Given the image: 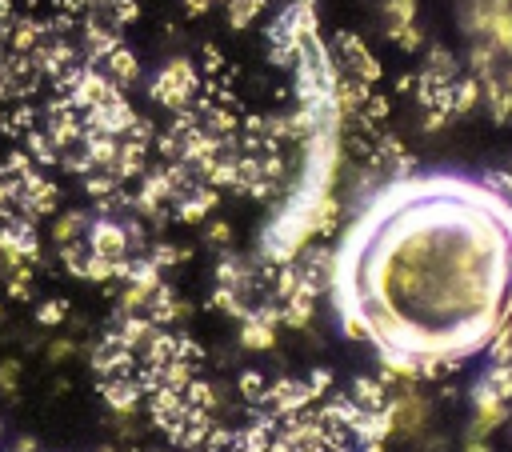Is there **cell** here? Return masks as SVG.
<instances>
[{
  "mask_svg": "<svg viewBox=\"0 0 512 452\" xmlns=\"http://www.w3.org/2000/svg\"><path fill=\"white\" fill-rule=\"evenodd\" d=\"M260 404H268V412H272L276 420H288V416H296V412H304V408L312 404V392H308L304 380L280 376L272 388H264V400H260Z\"/></svg>",
  "mask_w": 512,
  "mask_h": 452,
  "instance_id": "obj_4",
  "label": "cell"
},
{
  "mask_svg": "<svg viewBox=\"0 0 512 452\" xmlns=\"http://www.w3.org/2000/svg\"><path fill=\"white\" fill-rule=\"evenodd\" d=\"M184 404H188V408H200V412H212V408H216V388H212L208 380H196V376H192V384L184 388Z\"/></svg>",
  "mask_w": 512,
  "mask_h": 452,
  "instance_id": "obj_34",
  "label": "cell"
},
{
  "mask_svg": "<svg viewBox=\"0 0 512 452\" xmlns=\"http://www.w3.org/2000/svg\"><path fill=\"white\" fill-rule=\"evenodd\" d=\"M504 420H508L504 400H500V404H484V408H476V416H472V424H468V436H488V432H496Z\"/></svg>",
  "mask_w": 512,
  "mask_h": 452,
  "instance_id": "obj_26",
  "label": "cell"
},
{
  "mask_svg": "<svg viewBox=\"0 0 512 452\" xmlns=\"http://www.w3.org/2000/svg\"><path fill=\"white\" fill-rule=\"evenodd\" d=\"M504 84H508V92H512V68H508V72H504Z\"/></svg>",
  "mask_w": 512,
  "mask_h": 452,
  "instance_id": "obj_60",
  "label": "cell"
},
{
  "mask_svg": "<svg viewBox=\"0 0 512 452\" xmlns=\"http://www.w3.org/2000/svg\"><path fill=\"white\" fill-rule=\"evenodd\" d=\"M488 384L496 388V396H500V400H512V364H492Z\"/></svg>",
  "mask_w": 512,
  "mask_h": 452,
  "instance_id": "obj_46",
  "label": "cell"
},
{
  "mask_svg": "<svg viewBox=\"0 0 512 452\" xmlns=\"http://www.w3.org/2000/svg\"><path fill=\"white\" fill-rule=\"evenodd\" d=\"M176 356H180V360H192V364H200L204 348H200L192 336H176Z\"/></svg>",
  "mask_w": 512,
  "mask_h": 452,
  "instance_id": "obj_52",
  "label": "cell"
},
{
  "mask_svg": "<svg viewBox=\"0 0 512 452\" xmlns=\"http://www.w3.org/2000/svg\"><path fill=\"white\" fill-rule=\"evenodd\" d=\"M20 140H24V152L32 156V164H36V168H56V164H60V148L48 140V132H44V128H28Z\"/></svg>",
  "mask_w": 512,
  "mask_h": 452,
  "instance_id": "obj_17",
  "label": "cell"
},
{
  "mask_svg": "<svg viewBox=\"0 0 512 452\" xmlns=\"http://www.w3.org/2000/svg\"><path fill=\"white\" fill-rule=\"evenodd\" d=\"M84 244H88L96 256H108V260H120V256L132 252V248H128V232H124V224L112 220V216H96V220L88 224Z\"/></svg>",
  "mask_w": 512,
  "mask_h": 452,
  "instance_id": "obj_5",
  "label": "cell"
},
{
  "mask_svg": "<svg viewBox=\"0 0 512 452\" xmlns=\"http://www.w3.org/2000/svg\"><path fill=\"white\" fill-rule=\"evenodd\" d=\"M80 120H84V128H88V132L124 136V132H128V124L136 120V108L124 100V92H112V96H104L100 104H92L88 112H80Z\"/></svg>",
  "mask_w": 512,
  "mask_h": 452,
  "instance_id": "obj_2",
  "label": "cell"
},
{
  "mask_svg": "<svg viewBox=\"0 0 512 452\" xmlns=\"http://www.w3.org/2000/svg\"><path fill=\"white\" fill-rule=\"evenodd\" d=\"M240 344L252 348V352H264V348L276 344V328L264 324V320H256V316H244L240 320Z\"/></svg>",
  "mask_w": 512,
  "mask_h": 452,
  "instance_id": "obj_21",
  "label": "cell"
},
{
  "mask_svg": "<svg viewBox=\"0 0 512 452\" xmlns=\"http://www.w3.org/2000/svg\"><path fill=\"white\" fill-rule=\"evenodd\" d=\"M352 400H356L360 408H384V400H388V392H384V384H380V380H368V376H356V380H352Z\"/></svg>",
  "mask_w": 512,
  "mask_h": 452,
  "instance_id": "obj_29",
  "label": "cell"
},
{
  "mask_svg": "<svg viewBox=\"0 0 512 452\" xmlns=\"http://www.w3.org/2000/svg\"><path fill=\"white\" fill-rule=\"evenodd\" d=\"M232 444H236V432H232V428H220V424H212L200 448H208V452H228Z\"/></svg>",
  "mask_w": 512,
  "mask_h": 452,
  "instance_id": "obj_44",
  "label": "cell"
},
{
  "mask_svg": "<svg viewBox=\"0 0 512 452\" xmlns=\"http://www.w3.org/2000/svg\"><path fill=\"white\" fill-rule=\"evenodd\" d=\"M96 68H104V72H108V80H112V84H120V88H124V84H132V80L140 76V60H136V52H132L124 40H120V44H116V48H112Z\"/></svg>",
  "mask_w": 512,
  "mask_h": 452,
  "instance_id": "obj_12",
  "label": "cell"
},
{
  "mask_svg": "<svg viewBox=\"0 0 512 452\" xmlns=\"http://www.w3.org/2000/svg\"><path fill=\"white\" fill-rule=\"evenodd\" d=\"M376 352H380V364H384V372H392L396 380H404V384L420 380V356H416V352H408V348H396V344H376Z\"/></svg>",
  "mask_w": 512,
  "mask_h": 452,
  "instance_id": "obj_13",
  "label": "cell"
},
{
  "mask_svg": "<svg viewBox=\"0 0 512 452\" xmlns=\"http://www.w3.org/2000/svg\"><path fill=\"white\" fill-rule=\"evenodd\" d=\"M388 40L400 44L404 52H416V48L424 44V32H420L416 20H408V24H388Z\"/></svg>",
  "mask_w": 512,
  "mask_h": 452,
  "instance_id": "obj_35",
  "label": "cell"
},
{
  "mask_svg": "<svg viewBox=\"0 0 512 452\" xmlns=\"http://www.w3.org/2000/svg\"><path fill=\"white\" fill-rule=\"evenodd\" d=\"M92 372L96 376H132L136 372V352L124 348L112 332L92 348Z\"/></svg>",
  "mask_w": 512,
  "mask_h": 452,
  "instance_id": "obj_6",
  "label": "cell"
},
{
  "mask_svg": "<svg viewBox=\"0 0 512 452\" xmlns=\"http://www.w3.org/2000/svg\"><path fill=\"white\" fill-rule=\"evenodd\" d=\"M280 312H284V324L288 328H304L308 320H312V312H316V292H308L304 284L280 304Z\"/></svg>",
  "mask_w": 512,
  "mask_h": 452,
  "instance_id": "obj_20",
  "label": "cell"
},
{
  "mask_svg": "<svg viewBox=\"0 0 512 452\" xmlns=\"http://www.w3.org/2000/svg\"><path fill=\"white\" fill-rule=\"evenodd\" d=\"M72 352H76L72 340H52V344H48V364H64Z\"/></svg>",
  "mask_w": 512,
  "mask_h": 452,
  "instance_id": "obj_54",
  "label": "cell"
},
{
  "mask_svg": "<svg viewBox=\"0 0 512 452\" xmlns=\"http://www.w3.org/2000/svg\"><path fill=\"white\" fill-rule=\"evenodd\" d=\"M340 312V328L348 340H372V320H368V308L364 304H348V308H336Z\"/></svg>",
  "mask_w": 512,
  "mask_h": 452,
  "instance_id": "obj_23",
  "label": "cell"
},
{
  "mask_svg": "<svg viewBox=\"0 0 512 452\" xmlns=\"http://www.w3.org/2000/svg\"><path fill=\"white\" fill-rule=\"evenodd\" d=\"M148 160V144H136V140H124L120 136V152H116V164H112V176L116 180H132V176H144V164Z\"/></svg>",
  "mask_w": 512,
  "mask_h": 452,
  "instance_id": "obj_16",
  "label": "cell"
},
{
  "mask_svg": "<svg viewBox=\"0 0 512 452\" xmlns=\"http://www.w3.org/2000/svg\"><path fill=\"white\" fill-rule=\"evenodd\" d=\"M108 16H112V24H132L136 16H140V4L136 0H108Z\"/></svg>",
  "mask_w": 512,
  "mask_h": 452,
  "instance_id": "obj_48",
  "label": "cell"
},
{
  "mask_svg": "<svg viewBox=\"0 0 512 452\" xmlns=\"http://www.w3.org/2000/svg\"><path fill=\"white\" fill-rule=\"evenodd\" d=\"M172 452H176V448H172Z\"/></svg>",
  "mask_w": 512,
  "mask_h": 452,
  "instance_id": "obj_61",
  "label": "cell"
},
{
  "mask_svg": "<svg viewBox=\"0 0 512 452\" xmlns=\"http://www.w3.org/2000/svg\"><path fill=\"white\" fill-rule=\"evenodd\" d=\"M44 36H48V20H36V16H12V28H8V52H32Z\"/></svg>",
  "mask_w": 512,
  "mask_h": 452,
  "instance_id": "obj_14",
  "label": "cell"
},
{
  "mask_svg": "<svg viewBox=\"0 0 512 452\" xmlns=\"http://www.w3.org/2000/svg\"><path fill=\"white\" fill-rule=\"evenodd\" d=\"M100 396L116 416H132L144 392H140V384L132 376H100Z\"/></svg>",
  "mask_w": 512,
  "mask_h": 452,
  "instance_id": "obj_10",
  "label": "cell"
},
{
  "mask_svg": "<svg viewBox=\"0 0 512 452\" xmlns=\"http://www.w3.org/2000/svg\"><path fill=\"white\" fill-rule=\"evenodd\" d=\"M224 68H228L224 52H220L216 44H204V52H200V72H204V76H220Z\"/></svg>",
  "mask_w": 512,
  "mask_h": 452,
  "instance_id": "obj_47",
  "label": "cell"
},
{
  "mask_svg": "<svg viewBox=\"0 0 512 452\" xmlns=\"http://www.w3.org/2000/svg\"><path fill=\"white\" fill-rule=\"evenodd\" d=\"M216 200H220V192H216L212 184L196 180L180 200H172V212H176V220H180V224H200V220L216 208Z\"/></svg>",
  "mask_w": 512,
  "mask_h": 452,
  "instance_id": "obj_7",
  "label": "cell"
},
{
  "mask_svg": "<svg viewBox=\"0 0 512 452\" xmlns=\"http://www.w3.org/2000/svg\"><path fill=\"white\" fill-rule=\"evenodd\" d=\"M496 48H492V40H476L472 44V52H468V64H472V76L476 80H484V76H496Z\"/></svg>",
  "mask_w": 512,
  "mask_h": 452,
  "instance_id": "obj_28",
  "label": "cell"
},
{
  "mask_svg": "<svg viewBox=\"0 0 512 452\" xmlns=\"http://www.w3.org/2000/svg\"><path fill=\"white\" fill-rule=\"evenodd\" d=\"M84 216L80 212H64L60 220H56V228H52V240H56V248L60 244H68V240H80V232H84Z\"/></svg>",
  "mask_w": 512,
  "mask_h": 452,
  "instance_id": "obj_36",
  "label": "cell"
},
{
  "mask_svg": "<svg viewBox=\"0 0 512 452\" xmlns=\"http://www.w3.org/2000/svg\"><path fill=\"white\" fill-rule=\"evenodd\" d=\"M484 40H492L500 56H512V0H492V20Z\"/></svg>",
  "mask_w": 512,
  "mask_h": 452,
  "instance_id": "obj_15",
  "label": "cell"
},
{
  "mask_svg": "<svg viewBox=\"0 0 512 452\" xmlns=\"http://www.w3.org/2000/svg\"><path fill=\"white\" fill-rule=\"evenodd\" d=\"M124 140H136V144H152V140H156V128H152V120L136 116V120L128 124V132H124Z\"/></svg>",
  "mask_w": 512,
  "mask_h": 452,
  "instance_id": "obj_50",
  "label": "cell"
},
{
  "mask_svg": "<svg viewBox=\"0 0 512 452\" xmlns=\"http://www.w3.org/2000/svg\"><path fill=\"white\" fill-rule=\"evenodd\" d=\"M16 376H20V364L16 360H4L0 364V392H16Z\"/></svg>",
  "mask_w": 512,
  "mask_h": 452,
  "instance_id": "obj_55",
  "label": "cell"
},
{
  "mask_svg": "<svg viewBox=\"0 0 512 452\" xmlns=\"http://www.w3.org/2000/svg\"><path fill=\"white\" fill-rule=\"evenodd\" d=\"M56 200H60V188L40 172V168H32L24 180H20V200H16V212H24V216H32V220H40V216H48L52 208H56Z\"/></svg>",
  "mask_w": 512,
  "mask_h": 452,
  "instance_id": "obj_3",
  "label": "cell"
},
{
  "mask_svg": "<svg viewBox=\"0 0 512 452\" xmlns=\"http://www.w3.org/2000/svg\"><path fill=\"white\" fill-rule=\"evenodd\" d=\"M188 416V404H184V392H172V388H160L148 396V420L168 436L180 420Z\"/></svg>",
  "mask_w": 512,
  "mask_h": 452,
  "instance_id": "obj_8",
  "label": "cell"
},
{
  "mask_svg": "<svg viewBox=\"0 0 512 452\" xmlns=\"http://www.w3.org/2000/svg\"><path fill=\"white\" fill-rule=\"evenodd\" d=\"M8 296L12 300H32V264H20L16 272H8Z\"/></svg>",
  "mask_w": 512,
  "mask_h": 452,
  "instance_id": "obj_39",
  "label": "cell"
},
{
  "mask_svg": "<svg viewBox=\"0 0 512 452\" xmlns=\"http://www.w3.org/2000/svg\"><path fill=\"white\" fill-rule=\"evenodd\" d=\"M188 256H192V252H188V248H176V244H156V248H152V264H156V268L184 264Z\"/></svg>",
  "mask_w": 512,
  "mask_h": 452,
  "instance_id": "obj_43",
  "label": "cell"
},
{
  "mask_svg": "<svg viewBox=\"0 0 512 452\" xmlns=\"http://www.w3.org/2000/svg\"><path fill=\"white\" fill-rule=\"evenodd\" d=\"M204 232H208V240H212V244H220V248H228V244H232V228H228L224 220H212Z\"/></svg>",
  "mask_w": 512,
  "mask_h": 452,
  "instance_id": "obj_53",
  "label": "cell"
},
{
  "mask_svg": "<svg viewBox=\"0 0 512 452\" xmlns=\"http://www.w3.org/2000/svg\"><path fill=\"white\" fill-rule=\"evenodd\" d=\"M388 108H392V104H388V96H380V92H368L356 116H360V120H376V124H384V120H388Z\"/></svg>",
  "mask_w": 512,
  "mask_h": 452,
  "instance_id": "obj_40",
  "label": "cell"
},
{
  "mask_svg": "<svg viewBox=\"0 0 512 452\" xmlns=\"http://www.w3.org/2000/svg\"><path fill=\"white\" fill-rule=\"evenodd\" d=\"M64 320H68V300H40V304H36V324L56 328V324H64Z\"/></svg>",
  "mask_w": 512,
  "mask_h": 452,
  "instance_id": "obj_38",
  "label": "cell"
},
{
  "mask_svg": "<svg viewBox=\"0 0 512 452\" xmlns=\"http://www.w3.org/2000/svg\"><path fill=\"white\" fill-rule=\"evenodd\" d=\"M384 404H388V412H392V432L400 428L404 436H420V424H424V416H428V404H424L416 392L388 396Z\"/></svg>",
  "mask_w": 512,
  "mask_h": 452,
  "instance_id": "obj_9",
  "label": "cell"
},
{
  "mask_svg": "<svg viewBox=\"0 0 512 452\" xmlns=\"http://www.w3.org/2000/svg\"><path fill=\"white\" fill-rule=\"evenodd\" d=\"M84 280H96V284H108V280H116V260L88 252V264H84Z\"/></svg>",
  "mask_w": 512,
  "mask_h": 452,
  "instance_id": "obj_37",
  "label": "cell"
},
{
  "mask_svg": "<svg viewBox=\"0 0 512 452\" xmlns=\"http://www.w3.org/2000/svg\"><path fill=\"white\" fill-rule=\"evenodd\" d=\"M480 104V80L476 76H456L452 88H448V112L452 116H464Z\"/></svg>",
  "mask_w": 512,
  "mask_h": 452,
  "instance_id": "obj_18",
  "label": "cell"
},
{
  "mask_svg": "<svg viewBox=\"0 0 512 452\" xmlns=\"http://www.w3.org/2000/svg\"><path fill=\"white\" fill-rule=\"evenodd\" d=\"M200 92V72L188 64V60H168L152 80H148V96L156 104H164L168 112L176 108H188Z\"/></svg>",
  "mask_w": 512,
  "mask_h": 452,
  "instance_id": "obj_1",
  "label": "cell"
},
{
  "mask_svg": "<svg viewBox=\"0 0 512 452\" xmlns=\"http://www.w3.org/2000/svg\"><path fill=\"white\" fill-rule=\"evenodd\" d=\"M464 452H492V444H488L484 436H468V440H464Z\"/></svg>",
  "mask_w": 512,
  "mask_h": 452,
  "instance_id": "obj_57",
  "label": "cell"
},
{
  "mask_svg": "<svg viewBox=\"0 0 512 452\" xmlns=\"http://www.w3.org/2000/svg\"><path fill=\"white\" fill-rule=\"evenodd\" d=\"M212 308H220V312H228V316H248V304H244V296L236 292V288H224V284H216V292H212V300H208Z\"/></svg>",
  "mask_w": 512,
  "mask_h": 452,
  "instance_id": "obj_33",
  "label": "cell"
},
{
  "mask_svg": "<svg viewBox=\"0 0 512 452\" xmlns=\"http://www.w3.org/2000/svg\"><path fill=\"white\" fill-rule=\"evenodd\" d=\"M384 16L388 24H408L416 20V0H384Z\"/></svg>",
  "mask_w": 512,
  "mask_h": 452,
  "instance_id": "obj_45",
  "label": "cell"
},
{
  "mask_svg": "<svg viewBox=\"0 0 512 452\" xmlns=\"http://www.w3.org/2000/svg\"><path fill=\"white\" fill-rule=\"evenodd\" d=\"M136 352H140V364H168L176 356V336H168V332L156 328Z\"/></svg>",
  "mask_w": 512,
  "mask_h": 452,
  "instance_id": "obj_22",
  "label": "cell"
},
{
  "mask_svg": "<svg viewBox=\"0 0 512 452\" xmlns=\"http://www.w3.org/2000/svg\"><path fill=\"white\" fill-rule=\"evenodd\" d=\"M480 100L488 104V116L496 124H512V92H508V84H504L500 72L480 80Z\"/></svg>",
  "mask_w": 512,
  "mask_h": 452,
  "instance_id": "obj_11",
  "label": "cell"
},
{
  "mask_svg": "<svg viewBox=\"0 0 512 452\" xmlns=\"http://www.w3.org/2000/svg\"><path fill=\"white\" fill-rule=\"evenodd\" d=\"M412 88H416V76H412V72L396 76V92H412Z\"/></svg>",
  "mask_w": 512,
  "mask_h": 452,
  "instance_id": "obj_58",
  "label": "cell"
},
{
  "mask_svg": "<svg viewBox=\"0 0 512 452\" xmlns=\"http://www.w3.org/2000/svg\"><path fill=\"white\" fill-rule=\"evenodd\" d=\"M160 376H164V388H172V392H184V388L192 384V376H196V364H192V360H180V356H172L168 364H160Z\"/></svg>",
  "mask_w": 512,
  "mask_h": 452,
  "instance_id": "obj_27",
  "label": "cell"
},
{
  "mask_svg": "<svg viewBox=\"0 0 512 452\" xmlns=\"http://www.w3.org/2000/svg\"><path fill=\"white\" fill-rule=\"evenodd\" d=\"M264 388H268V384H264V376H260L256 368L240 372V392H244L248 404H260V400H264Z\"/></svg>",
  "mask_w": 512,
  "mask_h": 452,
  "instance_id": "obj_42",
  "label": "cell"
},
{
  "mask_svg": "<svg viewBox=\"0 0 512 452\" xmlns=\"http://www.w3.org/2000/svg\"><path fill=\"white\" fill-rule=\"evenodd\" d=\"M336 64H344V68H352L360 56H368V48H364V40L356 36V32H336Z\"/></svg>",
  "mask_w": 512,
  "mask_h": 452,
  "instance_id": "obj_31",
  "label": "cell"
},
{
  "mask_svg": "<svg viewBox=\"0 0 512 452\" xmlns=\"http://www.w3.org/2000/svg\"><path fill=\"white\" fill-rule=\"evenodd\" d=\"M304 384H308V392H312V400H320V396H324V392L332 388V372H328V368H316V372H312V376H308Z\"/></svg>",
  "mask_w": 512,
  "mask_h": 452,
  "instance_id": "obj_51",
  "label": "cell"
},
{
  "mask_svg": "<svg viewBox=\"0 0 512 452\" xmlns=\"http://www.w3.org/2000/svg\"><path fill=\"white\" fill-rule=\"evenodd\" d=\"M144 316H148L156 328H164V324L176 320V292H172L164 280L152 288V296H148V304H144Z\"/></svg>",
  "mask_w": 512,
  "mask_h": 452,
  "instance_id": "obj_19",
  "label": "cell"
},
{
  "mask_svg": "<svg viewBox=\"0 0 512 452\" xmlns=\"http://www.w3.org/2000/svg\"><path fill=\"white\" fill-rule=\"evenodd\" d=\"M468 400H472V408H484V404H500V396H496V388L488 384V376H480V380L468 388Z\"/></svg>",
  "mask_w": 512,
  "mask_h": 452,
  "instance_id": "obj_49",
  "label": "cell"
},
{
  "mask_svg": "<svg viewBox=\"0 0 512 452\" xmlns=\"http://www.w3.org/2000/svg\"><path fill=\"white\" fill-rule=\"evenodd\" d=\"M12 452H36V440H32V436H20V440H16V448H12Z\"/></svg>",
  "mask_w": 512,
  "mask_h": 452,
  "instance_id": "obj_59",
  "label": "cell"
},
{
  "mask_svg": "<svg viewBox=\"0 0 512 452\" xmlns=\"http://www.w3.org/2000/svg\"><path fill=\"white\" fill-rule=\"evenodd\" d=\"M424 72L436 76V80H456V76H460V64H456V56H452L448 48L432 44V48H428V60H424Z\"/></svg>",
  "mask_w": 512,
  "mask_h": 452,
  "instance_id": "obj_25",
  "label": "cell"
},
{
  "mask_svg": "<svg viewBox=\"0 0 512 452\" xmlns=\"http://www.w3.org/2000/svg\"><path fill=\"white\" fill-rule=\"evenodd\" d=\"M88 244L84 240H68V244H60V264L72 272V276H80L84 280V264H88Z\"/></svg>",
  "mask_w": 512,
  "mask_h": 452,
  "instance_id": "obj_32",
  "label": "cell"
},
{
  "mask_svg": "<svg viewBox=\"0 0 512 452\" xmlns=\"http://www.w3.org/2000/svg\"><path fill=\"white\" fill-rule=\"evenodd\" d=\"M224 8H228V28L240 32L264 12V0H224Z\"/></svg>",
  "mask_w": 512,
  "mask_h": 452,
  "instance_id": "obj_30",
  "label": "cell"
},
{
  "mask_svg": "<svg viewBox=\"0 0 512 452\" xmlns=\"http://www.w3.org/2000/svg\"><path fill=\"white\" fill-rule=\"evenodd\" d=\"M448 124V112H440V108H424V132H440Z\"/></svg>",
  "mask_w": 512,
  "mask_h": 452,
  "instance_id": "obj_56",
  "label": "cell"
},
{
  "mask_svg": "<svg viewBox=\"0 0 512 452\" xmlns=\"http://www.w3.org/2000/svg\"><path fill=\"white\" fill-rule=\"evenodd\" d=\"M380 72H384V68H380V60H376L372 52H368V56H360V60L348 68V76H356L360 84H376V80H380Z\"/></svg>",
  "mask_w": 512,
  "mask_h": 452,
  "instance_id": "obj_41",
  "label": "cell"
},
{
  "mask_svg": "<svg viewBox=\"0 0 512 452\" xmlns=\"http://www.w3.org/2000/svg\"><path fill=\"white\" fill-rule=\"evenodd\" d=\"M124 284H140L144 292H152L160 284V268L152 264V256H128V268H124Z\"/></svg>",
  "mask_w": 512,
  "mask_h": 452,
  "instance_id": "obj_24",
  "label": "cell"
}]
</instances>
